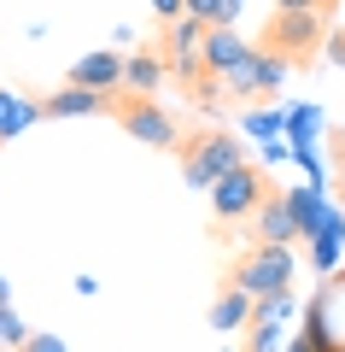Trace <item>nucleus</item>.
I'll return each instance as SVG.
<instances>
[{"label":"nucleus","mask_w":345,"mask_h":352,"mask_svg":"<svg viewBox=\"0 0 345 352\" xmlns=\"http://www.w3.org/2000/svg\"><path fill=\"white\" fill-rule=\"evenodd\" d=\"M182 176H187V188H211L217 176L240 170L246 164V147H240L228 129H193V135H182Z\"/></svg>","instance_id":"2"},{"label":"nucleus","mask_w":345,"mask_h":352,"mask_svg":"<svg viewBox=\"0 0 345 352\" xmlns=\"http://www.w3.org/2000/svg\"><path fill=\"white\" fill-rule=\"evenodd\" d=\"M111 106H117V94H94V88L64 82L41 100V118H111Z\"/></svg>","instance_id":"9"},{"label":"nucleus","mask_w":345,"mask_h":352,"mask_svg":"<svg viewBox=\"0 0 345 352\" xmlns=\"http://www.w3.org/2000/svg\"><path fill=\"white\" fill-rule=\"evenodd\" d=\"M164 82H170V59H164V47L129 53V65H123V88H129V94H158Z\"/></svg>","instance_id":"11"},{"label":"nucleus","mask_w":345,"mask_h":352,"mask_svg":"<svg viewBox=\"0 0 345 352\" xmlns=\"http://www.w3.org/2000/svg\"><path fill=\"white\" fill-rule=\"evenodd\" d=\"M36 118H41V100H24V94H12V88H0V147L18 141Z\"/></svg>","instance_id":"13"},{"label":"nucleus","mask_w":345,"mask_h":352,"mask_svg":"<svg viewBox=\"0 0 345 352\" xmlns=\"http://www.w3.org/2000/svg\"><path fill=\"white\" fill-rule=\"evenodd\" d=\"M275 346H281V323H270V317L252 311V323H246V352H275Z\"/></svg>","instance_id":"15"},{"label":"nucleus","mask_w":345,"mask_h":352,"mask_svg":"<svg viewBox=\"0 0 345 352\" xmlns=\"http://www.w3.org/2000/svg\"><path fill=\"white\" fill-rule=\"evenodd\" d=\"M111 124L123 129V135H135L141 147H158V153H176L182 147V124L170 118V106L158 100V94H117V106H111Z\"/></svg>","instance_id":"1"},{"label":"nucleus","mask_w":345,"mask_h":352,"mask_svg":"<svg viewBox=\"0 0 345 352\" xmlns=\"http://www.w3.org/2000/svg\"><path fill=\"white\" fill-rule=\"evenodd\" d=\"M246 129H252V135H263V141H270L275 129H287V118H281V112H252V118H246Z\"/></svg>","instance_id":"19"},{"label":"nucleus","mask_w":345,"mask_h":352,"mask_svg":"<svg viewBox=\"0 0 345 352\" xmlns=\"http://www.w3.org/2000/svg\"><path fill=\"white\" fill-rule=\"evenodd\" d=\"M205 200H211V223H240V217H252L258 212L263 200H270V176L258 170V164H240V170H228V176H217V182H211L205 188Z\"/></svg>","instance_id":"5"},{"label":"nucleus","mask_w":345,"mask_h":352,"mask_svg":"<svg viewBox=\"0 0 345 352\" xmlns=\"http://www.w3.org/2000/svg\"><path fill=\"white\" fill-rule=\"evenodd\" d=\"M287 71H293L287 59H275V53L252 47L246 59H240L228 76H217V82H222V100H258V94H275V88L287 82Z\"/></svg>","instance_id":"6"},{"label":"nucleus","mask_w":345,"mask_h":352,"mask_svg":"<svg viewBox=\"0 0 345 352\" xmlns=\"http://www.w3.org/2000/svg\"><path fill=\"white\" fill-rule=\"evenodd\" d=\"M287 200H293V217H298V235H316V229H322V217H328V212H322V200H316V188H293V194H287Z\"/></svg>","instance_id":"14"},{"label":"nucleus","mask_w":345,"mask_h":352,"mask_svg":"<svg viewBox=\"0 0 345 352\" xmlns=\"http://www.w3.org/2000/svg\"><path fill=\"white\" fill-rule=\"evenodd\" d=\"M123 53L117 47H99V53H82L71 65V82L76 88H94V94H123Z\"/></svg>","instance_id":"8"},{"label":"nucleus","mask_w":345,"mask_h":352,"mask_svg":"<svg viewBox=\"0 0 345 352\" xmlns=\"http://www.w3.org/2000/svg\"><path fill=\"white\" fill-rule=\"evenodd\" d=\"M252 241H258V247H293V241H305V235H298V217H293V200H287V194L270 188V200L252 212Z\"/></svg>","instance_id":"7"},{"label":"nucleus","mask_w":345,"mask_h":352,"mask_svg":"<svg viewBox=\"0 0 345 352\" xmlns=\"http://www.w3.org/2000/svg\"><path fill=\"white\" fill-rule=\"evenodd\" d=\"M293 276H298L293 247H258V241H252V252H240L235 270H228V282H235V288H246L252 300H270V294H293Z\"/></svg>","instance_id":"4"},{"label":"nucleus","mask_w":345,"mask_h":352,"mask_svg":"<svg viewBox=\"0 0 345 352\" xmlns=\"http://www.w3.org/2000/svg\"><path fill=\"white\" fill-rule=\"evenodd\" d=\"M333 164H340V182H345V135L333 141Z\"/></svg>","instance_id":"24"},{"label":"nucleus","mask_w":345,"mask_h":352,"mask_svg":"<svg viewBox=\"0 0 345 352\" xmlns=\"http://www.w3.org/2000/svg\"><path fill=\"white\" fill-rule=\"evenodd\" d=\"M29 340V329H24V317L12 311V305H0V352H18Z\"/></svg>","instance_id":"16"},{"label":"nucleus","mask_w":345,"mask_h":352,"mask_svg":"<svg viewBox=\"0 0 345 352\" xmlns=\"http://www.w3.org/2000/svg\"><path fill=\"white\" fill-rule=\"evenodd\" d=\"M333 6H340V0H275V12H322V18H328Z\"/></svg>","instance_id":"20"},{"label":"nucleus","mask_w":345,"mask_h":352,"mask_svg":"<svg viewBox=\"0 0 345 352\" xmlns=\"http://www.w3.org/2000/svg\"><path fill=\"white\" fill-rule=\"evenodd\" d=\"M322 53H328V59H333V65H340V71H345V30H340V36H333V30H328V47H322Z\"/></svg>","instance_id":"23"},{"label":"nucleus","mask_w":345,"mask_h":352,"mask_svg":"<svg viewBox=\"0 0 345 352\" xmlns=\"http://www.w3.org/2000/svg\"><path fill=\"white\" fill-rule=\"evenodd\" d=\"M152 12H158L164 30H170V24H182V18H187V0H152Z\"/></svg>","instance_id":"21"},{"label":"nucleus","mask_w":345,"mask_h":352,"mask_svg":"<svg viewBox=\"0 0 345 352\" xmlns=\"http://www.w3.org/2000/svg\"><path fill=\"white\" fill-rule=\"evenodd\" d=\"M0 305H12V288H6V276H0Z\"/></svg>","instance_id":"25"},{"label":"nucleus","mask_w":345,"mask_h":352,"mask_svg":"<svg viewBox=\"0 0 345 352\" xmlns=\"http://www.w3.org/2000/svg\"><path fill=\"white\" fill-rule=\"evenodd\" d=\"M316 124H322V112H316V106H298V112H287V129L298 135V147H305V135H310Z\"/></svg>","instance_id":"17"},{"label":"nucleus","mask_w":345,"mask_h":352,"mask_svg":"<svg viewBox=\"0 0 345 352\" xmlns=\"http://www.w3.org/2000/svg\"><path fill=\"white\" fill-rule=\"evenodd\" d=\"M258 317H270V323H287V317H293V294H270V300H258Z\"/></svg>","instance_id":"18"},{"label":"nucleus","mask_w":345,"mask_h":352,"mask_svg":"<svg viewBox=\"0 0 345 352\" xmlns=\"http://www.w3.org/2000/svg\"><path fill=\"white\" fill-rule=\"evenodd\" d=\"M252 311H258V300H252L246 288H235V282H222L217 300H211V329L235 335V329H246V323H252Z\"/></svg>","instance_id":"12"},{"label":"nucleus","mask_w":345,"mask_h":352,"mask_svg":"<svg viewBox=\"0 0 345 352\" xmlns=\"http://www.w3.org/2000/svg\"><path fill=\"white\" fill-rule=\"evenodd\" d=\"M18 352H71V346H64L59 335H29L24 346H18Z\"/></svg>","instance_id":"22"},{"label":"nucleus","mask_w":345,"mask_h":352,"mask_svg":"<svg viewBox=\"0 0 345 352\" xmlns=\"http://www.w3.org/2000/svg\"><path fill=\"white\" fill-rule=\"evenodd\" d=\"M246 53H252V41L240 36L235 24H211V30H205V53H199V59H205L211 76H228L240 59H246Z\"/></svg>","instance_id":"10"},{"label":"nucleus","mask_w":345,"mask_h":352,"mask_svg":"<svg viewBox=\"0 0 345 352\" xmlns=\"http://www.w3.org/2000/svg\"><path fill=\"white\" fill-rule=\"evenodd\" d=\"M322 47H328V18L322 12H275L263 24V53H275L287 65H310Z\"/></svg>","instance_id":"3"}]
</instances>
